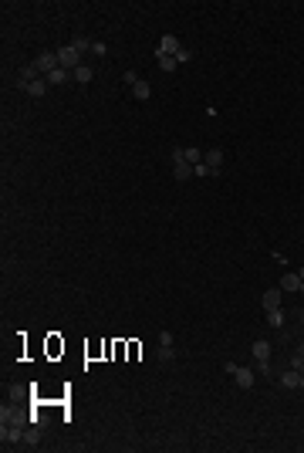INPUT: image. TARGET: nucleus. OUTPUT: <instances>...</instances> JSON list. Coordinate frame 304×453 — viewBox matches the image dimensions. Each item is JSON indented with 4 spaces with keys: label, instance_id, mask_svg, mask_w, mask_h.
<instances>
[{
    "label": "nucleus",
    "instance_id": "f257e3e1",
    "mask_svg": "<svg viewBox=\"0 0 304 453\" xmlns=\"http://www.w3.org/2000/svg\"><path fill=\"white\" fill-rule=\"evenodd\" d=\"M169 159H172V176L176 180H190V176H196V166H190L186 162V156H183V146H176V149H169Z\"/></svg>",
    "mask_w": 304,
    "mask_h": 453
},
{
    "label": "nucleus",
    "instance_id": "f03ea898",
    "mask_svg": "<svg viewBox=\"0 0 304 453\" xmlns=\"http://www.w3.org/2000/svg\"><path fill=\"white\" fill-rule=\"evenodd\" d=\"M223 369L230 375H233V382H236V389H254V382H257V375L250 372L247 365H236V362H223Z\"/></svg>",
    "mask_w": 304,
    "mask_h": 453
},
{
    "label": "nucleus",
    "instance_id": "7ed1b4c3",
    "mask_svg": "<svg viewBox=\"0 0 304 453\" xmlns=\"http://www.w3.org/2000/svg\"><path fill=\"white\" fill-rule=\"evenodd\" d=\"M250 352H254V362L260 365V372L270 375V342L267 338H257L254 345H250Z\"/></svg>",
    "mask_w": 304,
    "mask_h": 453
},
{
    "label": "nucleus",
    "instance_id": "20e7f679",
    "mask_svg": "<svg viewBox=\"0 0 304 453\" xmlns=\"http://www.w3.org/2000/svg\"><path fill=\"white\" fill-rule=\"evenodd\" d=\"M57 61H61V68H68V71H75L78 65H85V61H81V51H78L75 44L57 47Z\"/></svg>",
    "mask_w": 304,
    "mask_h": 453
},
{
    "label": "nucleus",
    "instance_id": "39448f33",
    "mask_svg": "<svg viewBox=\"0 0 304 453\" xmlns=\"http://www.w3.org/2000/svg\"><path fill=\"white\" fill-rule=\"evenodd\" d=\"M34 68L41 71V75H51L54 68H61V61H57V51H44V54L34 58Z\"/></svg>",
    "mask_w": 304,
    "mask_h": 453
},
{
    "label": "nucleus",
    "instance_id": "423d86ee",
    "mask_svg": "<svg viewBox=\"0 0 304 453\" xmlns=\"http://www.w3.org/2000/svg\"><path fill=\"white\" fill-rule=\"evenodd\" d=\"M0 419H4V426H27L31 423V416H24L21 409H14V406L0 409Z\"/></svg>",
    "mask_w": 304,
    "mask_h": 453
},
{
    "label": "nucleus",
    "instance_id": "0eeeda50",
    "mask_svg": "<svg viewBox=\"0 0 304 453\" xmlns=\"http://www.w3.org/2000/svg\"><path fill=\"white\" fill-rule=\"evenodd\" d=\"M24 426H4V430H0V443H4V446H24Z\"/></svg>",
    "mask_w": 304,
    "mask_h": 453
},
{
    "label": "nucleus",
    "instance_id": "6e6552de",
    "mask_svg": "<svg viewBox=\"0 0 304 453\" xmlns=\"http://www.w3.org/2000/svg\"><path fill=\"white\" fill-rule=\"evenodd\" d=\"M159 54H172V58H179V51H183V44H179V37H172V34H166L162 41H159V47H156Z\"/></svg>",
    "mask_w": 304,
    "mask_h": 453
},
{
    "label": "nucleus",
    "instance_id": "1a4fd4ad",
    "mask_svg": "<svg viewBox=\"0 0 304 453\" xmlns=\"http://www.w3.org/2000/svg\"><path fill=\"white\" fill-rule=\"evenodd\" d=\"M203 162H206V166H210V169L220 176V166H223V149H206V152H203Z\"/></svg>",
    "mask_w": 304,
    "mask_h": 453
},
{
    "label": "nucleus",
    "instance_id": "9d476101",
    "mask_svg": "<svg viewBox=\"0 0 304 453\" xmlns=\"http://www.w3.org/2000/svg\"><path fill=\"white\" fill-rule=\"evenodd\" d=\"M301 379H304V372L291 365V369L281 375V385H284V389H301Z\"/></svg>",
    "mask_w": 304,
    "mask_h": 453
},
{
    "label": "nucleus",
    "instance_id": "9b49d317",
    "mask_svg": "<svg viewBox=\"0 0 304 453\" xmlns=\"http://www.w3.org/2000/svg\"><path fill=\"white\" fill-rule=\"evenodd\" d=\"M132 98H135V102H149V98H152V88H149L146 78H139L132 85Z\"/></svg>",
    "mask_w": 304,
    "mask_h": 453
},
{
    "label": "nucleus",
    "instance_id": "f8f14e48",
    "mask_svg": "<svg viewBox=\"0 0 304 453\" xmlns=\"http://www.w3.org/2000/svg\"><path fill=\"white\" fill-rule=\"evenodd\" d=\"M27 95H31V98H44L47 91H51V85H47V78H37V81H31V85H27Z\"/></svg>",
    "mask_w": 304,
    "mask_h": 453
},
{
    "label": "nucleus",
    "instance_id": "ddd939ff",
    "mask_svg": "<svg viewBox=\"0 0 304 453\" xmlns=\"http://www.w3.org/2000/svg\"><path fill=\"white\" fill-rule=\"evenodd\" d=\"M91 78H95V68H91V65H78V68L71 71V81H78V85H88Z\"/></svg>",
    "mask_w": 304,
    "mask_h": 453
},
{
    "label": "nucleus",
    "instance_id": "4468645a",
    "mask_svg": "<svg viewBox=\"0 0 304 453\" xmlns=\"http://www.w3.org/2000/svg\"><path fill=\"white\" fill-rule=\"evenodd\" d=\"M44 78H47L51 88H57V85H68V81H71V71H68V68H54L51 75H44Z\"/></svg>",
    "mask_w": 304,
    "mask_h": 453
},
{
    "label": "nucleus",
    "instance_id": "2eb2a0df",
    "mask_svg": "<svg viewBox=\"0 0 304 453\" xmlns=\"http://www.w3.org/2000/svg\"><path fill=\"white\" fill-rule=\"evenodd\" d=\"M281 295H284L281 288H267L260 301H264V308H267V311H270V308H281Z\"/></svg>",
    "mask_w": 304,
    "mask_h": 453
},
{
    "label": "nucleus",
    "instance_id": "dca6fc26",
    "mask_svg": "<svg viewBox=\"0 0 304 453\" xmlns=\"http://www.w3.org/2000/svg\"><path fill=\"white\" fill-rule=\"evenodd\" d=\"M281 291H301V277H297V274H284L281 277Z\"/></svg>",
    "mask_w": 304,
    "mask_h": 453
},
{
    "label": "nucleus",
    "instance_id": "f3484780",
    "mask_svg": "<svg viewBox=\"0 0 304 453\" xmlns=\"http://www.w3.org/2000/svg\"><path fill=\"white\" fill-rule=\"evenodd\" d=\"M156 61H159V68H162V71H176V68H179V61H176L172 54H159V51H156Z\"/></svg>",
    "mask_w": 304,
    "mask_h": 453
},
{
    "label": "nucleus",
    "instance_id": "a211bd4d",
    "mask_svg": "<svg viewBox=\"0 0 304 453\" xmlns=\"http://www.w3.org/2000/svg\"><path fill=\"white\" fill-rule=\"evenodd\" d=\"M183 156H186L190 166H200V162H203V149L200 146H190V149H183Z\"/></svg>",
    "mask_w": 304,
    "mask_h": 453
},
{
    "label": "nucleus",
    "instance_id": "6ab92c4d",
    "mask_svg": "<svg viewBox=\"0 0 304 453\" xmlns=\"http://www.w3.org/2000/svg\"><path fill=\"white\" fill-rule=\"evenodd\" d=\"M267 325L270 328H284V311L281 308H270L267 311Z\"/></svg>",
    "mask_w": 304,
    "mask_h": 453
},
{
    "label": "nucleus",
    "instance_id": "aec40b11",
    "mask_svg": "<svg viewBox=\"0 0 304 453\" xmlns=\"http://www.w3.org/2000/svg\"><path fill=\"white\" fill-rule=\"evenodd\" d=\"M37 443H41V426H34L31 423V430L24 433V446H37Z\"/></svg>",
    "mask_w": 304,
    "mask_h": 453
},
{
    "label": "nucleus",
    "instance_id": "412c9836",
    "mask_svg": "<svg viewBox=\"0 0 304 453\" xmlns=\"http://www.w3.org/2000/svg\"><path fill=\"white\" fill-rule=\"evenodd\" d=\"M156 355H159V362H162V365H169L172 359H176V352H172V345H159V352H156Z\"/></svg>",
    "mask_w": 304,
    "mask_h": 453
},
{
    "label": "nucleus",
    "instance_id": "4be33fe9",
    "mask_svg": "<svg viewBox=\"0 0 304 453\" xmlns=\"http://www.w3.org/2000/svg\"><path fill=\"white\" fill-rule=\"evenodd\" d=\"M71 44H75V47H78V51H81V54H85V51H88V47H91V41H88V37H75Z\"/></svg>",
    "mask_w": 304,
    "mask_h": 453
},
{
    "label": "nucleus",
    "instance_id": "5701e85b",
    "mask_svg": "<svg viewBox=\"0 0 304 453\" xmlns=\"http://www.w3.org/2000/svg\"><path fill=\"white\" fill-rule=\"evenodd\" d=\"M196 176H216V173L210 169V166H206V162H200V166H196Z\"/></svg>",
    "mask_w": 304,
    "mask_h": 453
},
{
    "label": "nucleus",
    "instance_id": "b1692460",
    "mask_svg": "<svg viewBox=\"0 0 304 453\" xmlns=\"http://www.w3.org/2000/svg\"><path fill=\"white\" fill-rule=\"evenodd\" d=\"M135 81H139V75H135V71H125V85H129V88H132Z\"/></svg>",
    "mask_w": 304,
    "mask_h": 453
},
{
    "label": "nucleus",
    "instance_id": "393cba45",
    "mask_svg": "<svg viewBox=\"0 0 304 453\" xmlns=\"http://www.w3.org/2000/svg\"><path fill=\"white\" fill-rule=\"evenodd\" d=\"M159 345H172V335H169V331H159Z\"/></svg>",
    "mask_w": 304,
    "mask_h": 453
},
{
    "label": "nucleus",
    "instance_id": "a878e982",
    "mask_svg": "<svg viewBox=\"0 0 304 453\" xmlns=\"http://www.w3.org/2000/svg\"><path fill=\"white\" fill-rule=\"evenodd\" d=\"M91 51H95V54H98V58H101V54H105V51H108V47L101 44V41H95V44H91Z\"/></svg>",
    "mask_w": 304,
    "mask_h": 453
},
{
    "label": "nucleus",
    "instance_id": "bb28decb",
    "mask_svg": "<svg viewBox=\"0 0 304 453\" xmlns=\"http://www.w3.org/2000/svg\"><path fill=\"white\" fill-rule=\"evenodd\" d=\"M291 365H294V369H301V372H304V355H294V362H291Z\"/></svg>",
    "mask_w": 304,
    "mask_h": 453
},
{
    "label": "nucleus",
    "instance_id": "cd10ccee",
    "mask_svg": "<svg viewBox=\"0 0 304 453\" xmlns=\"http://www.w3.org/2000/svg\"><path fill=\"white\" fill-rule=\"evenodd\" d=\"M297 355H304V342H301V345H297Z\"/></svg>",
    "mask_w": 304,
    "mask_h": 453
},
{
    "label": "nucleus",
    "instance_id": "c85d7f7f",
    "mask_svg": "<svg viewBox=\"0 0 304 453\" xmlns=\"http://www.w3.org/2000/svg\"><path fill=\"white\" fill-rule=\"evenodd\" d=\"M297 277H301V281H304V264H301V271H297Z\"/></svg>",
    "mask_w": 304,
    "mask_h": 453
},
{
    "label": "nucleus",
    "instance_id": "c756f323",
    "mask_svg": "<svg viewBox=\"0 0 304 453\" xmlns=\"http://www.w3.org/2000/svg\"><path fill=\"white\" fill-rule=\"evenodd\" d=\"M301 291H304V281H301Z\"/></svg>",
    "mask_w": 304,
    "mask_h": 453
},
{
    "label": "nucleus",
    "instance_id": "7c9ffc66",
    "mask_svg": "<svg viewBox=\"0 0 304 453\" xmlns=\"http://www.w3.org/2000/svg\"><path fill=\"white\" fill-rule=\"evenodd\" d=\"M301 389H304V379H301Z\"/></svg>",
    "mask_w": 304,
    "mask_h": 453
},
{
    "label": "nucleus",
    "instance_id": "2f4dec72",
    "mask_svg": "<svg viewBox=\"0 0 304 453\" xmlns=\"http://www.w3.org/2000/svg\"><path fill=\"white\" fill-rule=\"evenodd\" d=\"M301 315H304V308H301Z\"/></svg>",
    "mask_w": 304,
    "mask_h": 453
}]
</instances>
